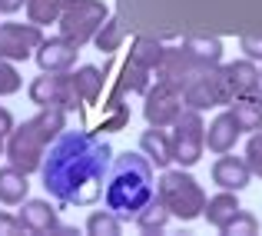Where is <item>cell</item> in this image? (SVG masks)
I'll return each mask as SVG.
<instances>
[{"label":"cell","mask_w":262,"mask_h":236,"mask_svg":"<svg viewBox=\"0 0 262 236\" xmlns=\"http://www.w3.org/2000/svg\"><path fill=\"white\" fill-rule=\"evenodd\" d=\"M206 70H212V67H206L203 60H196L186 47H169V50H163V60H160V67H156V80L169 83L173 90L183 93V90L196 77H203Z\"/></svg>","instance_id":"ba28073f"},{"label":"cell","mask_w":262,"mask_h":236,"mask_svg":"<svg viewBox=\"0 0 262 236\" xmlns=\"http://www.w3.org/2000/svg\"><path fill=\"white\" fill-rule=\"evenodd\" d=\"M179 113H183V93L173 90L169 83L156 80V87L143 93V116L149 127H173Z\"/></svg>","instance_id":"30bf717a"},{"label":"cell","mask_w":262,"mask_h":236,"mask_svg":"<svg viewBox=\"0 0 262 236\" xmlns=\"http://www.w3.org/2000/svg\"><path fill=\"white\" fill-rule=\"evenodd\" d=\"M173 160L179 166H196L206 153V123L199 116V110L192 107H183V113L176 116L173 123Z\"/></svg>","instance_id":"8992f818"},{"label":"cell","mask_w":262,"mask_h":236,"mask_svg":"<svg viewBox=\"0 0 262 236\" xmlns=\"http://www.w3.org/2000/svg\"><path fill=\"white\" fill-rule=\"evenodd\" d=\"M63 4H77V0H63Z\"/></svg>","instance_id":"74e56055"},{"label":"cell","mask_w":262,"mask_h":236,"mask_svg":"<svg viewBox=\"0 0 262 236\" xmlns=\"http://www.w3.org/2000/svg\"><path fill=\"white\" fill-rule=\"evenodd\" d=\"M229 113L236 120L239 133H256V130H262V107L252 96H236L229 103Z\"/></svg>","instance_id":"44dd1931"},{"label":"cell","mask_w":262,"mask_h":236,"mask_svg":"<svg viewBox=\"0 0 262 236\" xmlns=\"http://www.w3.org/2000/svg\"><path fill=\"white\" fill-rule=\"evenodd\" d=\"M123 37H126V27H123V20L106 17V24L96 30L93 44H96V50H100V53H113V50H120Z\"/></svg>","instance_id":"d4e9b609"},{"label":"cell","mask_w":262,"mask_h":236,"mask_svg":"<svg viewBox=\"0 0 262 236\" xmlns=\"http://www.w3.org/2000/svg\"><path fill=\"white\" fill-rule=\"evenodd\" d=\"M120 223L123 220L116 217V213L100 210V213H93V217L86 220V233L90 236H120Z\"/></svg>","instance_id":"4316f807"},{"label":"cell","mask_w":262,"mask_h":236,"mask_svg":"<svg viewBox=\"0 0 262 236\" xmlns=\"http://www.w3.org/2000/svg\"><path fill=\"white\" fill-rule=\"evenodd\" d=\"M163 50H166V47H163L160 40H153V37H136L133 47H129V60H133V64H140V67H146V70H156V67H160V60H163Z\"/></svg>","instance_id":"603a6c76"},{"label":"cell","mask_w":262,"mask_h":236,"mask_svg":"<svg viewBox=\"0 0 262 236\" xmlns=\"http://www.w3.org/2000/svg\"><path fill=\"white\" fill-rule=\"evenodd\" d=\"M106 67L110 64H103V70H100V67H93V64H83L77 73H73V83H77V93H80L83 103H96V100H100L103 80H106Z\"/></svg>","instance_id":"ffe728a7"},{"label":"cell","mask_w":262,"mask_h":236,"mask_svg":"<svg viewBox=\"0 0 262 236\" xmlns=\"http://www.w3.org/2000/svg\"><path fill=\"white\" fill-rule=\"evenodd\" d=\"M223 70H226V80H229L232 100L236 96H252L262 87V73L252 60H232V64H223Z\"/></svg>","instance_id":"5bb4252c"},{"label":"cell","mask_w":262,"mask_h":236,"mask_svg":"<svg viewBox=\"0 0 262 236\" xmlns=\"http://www.w3.org/2000/svg\"><path fill=\"white\" fill-rule=\"evenodd\" d=\"M259 73H262V70H259Z\"/></svg>","instance_id":"f35d334b"},{"label":"cell","mask_w":262,"mask_h":236,"mask_svg":"<svg viewBox=\"0 0 262 236\" xmlns=\"http://www.w3.org/2000/svg\"><path fill=\"white\" fill-rule=\"evenodd\" d=\"M140 150L149 156V163L163 166V170L173 163V136L166 133V127H149L140 136Z\"/></svg>","instance_id":"2e32d148"},{"label":"cell","mask_w":262,"mask_h":236,"mask_svg":"<svg viewBox=\"0 0 262 236\" xmlns=\"http://www.w3.org/2000/svg\"><path fill=\"white\" fill-rule=\"evenodd\" d=\"M166 223H169V210L163 206L160 196H153L140 213H136V226H140L143 233H160Z\"/></svg>","instance_id":"cb8c5ba5"},{"label":"cell","mask_w":262,"mask_h":236,"mask_svg":"<svg viewBox=\"0 0 262 236\" xmlns=\"http://www.w3.org/2000/svg\"><path fill=\"white\" fill-rule=\"evenodd\" d=\"M113 163V147L86 130H63L47 147L40 176L60 206H93L103 196V180Z\"/></svg>","instance_id":"6da1fadb"},{"label":"cell","mask_w":262,"mask_h":236,"mask_svg":"<svg viewBox=\"0 0 262 236\" xmlns=\"http://www.w3.org/2000/svg\"><path fill=\"white\" fill-rule=\"evenodd\" d=\"M212 183L223 186V190H236L243 193L246 186L252 183V170L246 160L229 156V153H219V160L212 163Z\"/></svg>","instance_id":"4fadbf2b"},{"label":"cell","mask_w":262,"mask_h":236,"mask_svg":"<svg viewBox=\"0 0 262 236\" xmlns=\"http://www.w3.org/2000/svg\"><path fill=\"white\" fill-rule=\"evenodd\" d=\"M239 140V127L236 120H232V113H219L216 120L206 127V147L212 150V153H229L232 147H236Z\"/></svg>","instance_id":"e0dca14e"},{"label":"cell","mask_w":262,"mask_h":236,"mask_svg":"<svg viewBox=\"0 0 262 236\" xmlns=\"http://www.w3.org/2000/svg\"><path fill=\"white\" fill-rule=\"evenodd\" d=\"M17 217L27 233H53V230L67 233V226H60L57 210L50 206V200H24Z\"/></svg>","instance_id":"7c38bea8"},{"label":"cell","mask_w":262,"mask_h":236,"mask_svg":"<svg viewBox=\"0 0 262 236\" xmlns=\"http://www.w3.org/2000/svg\"><path fill=\"white\" fill-rule=\"evenodd\" d=\"M13 127H17V123H13V113L7 107H0V136H10Z\"/></svg>","instance_id":"836d02e7"},{"label":"cell","mask_w":262,"mask_h":236,"mask_svg":"<svg viewBox=\"0 0 262 236\" xmlns=\"http://www.w3.org/2000/svg\"><path fill=\"white\" fill-rule=\"evenodd\" d=\"M239 44H243V50H246L249 60H262V37H259V33H246Z\"/></svg>","instance_id":"d6a6232c"},{"label":"cell","mask_w":262,"mask_h":236,"mask_svg":"<svg viewBox=\"0 0 262 236\" xmlns=\"http://www.w3.org/2000/svg\"><path fill=\"white\" fill-rule=\"evenodd\" d=\"M223 233H226V236H256V233H259V220L252 217V213L239 210L236 217H232L229 223L223 226Z\"/></svg>","instance_id":"83f0119b"},{"label":"cell","mask_w":262,"mask_h":236,"mask_svg":"<svg viewBox=\"0 0 262 236\" xmlns=\"http://www.w3.org/2000/svg\"><path fill=\"white\" fill-rule=\"evenodd\" d=\"M20 7H27V0H0V13H17Z\"/></svg>","instance_id":"e575fe53"},{"label":"cell","mask_w":262,"mask_h":236,"mask_svg":"<svg viewBox=\"0 0 262 236\" xmlns=\"http://www.w3.org/2000/svg\"><path fill=\"white\" fill-rule=\"evenodd\" d=\"M7 153V143H4V136H0V156H4Z\"/></svg>","instance_id":"8d00e7d4"},{"label":"cell","mask_w":262,"mask_h":236,"mask_svg":"<svg viewBox=\"0 0 262 236\" xmlns=\"http://www.w3.org/2000/svg\"><path fill=\"white\" fill-rule=\"evenodd\" d=\"M67 130V110L63 107H40L37 116L24 120L7 136V160L17 170L33 173L43 163V153L53 140Z\"/></svg>","instance_id":"3957f363"},{"label":"cell","mask_w":262,"mask_h":236,"mask_svg":"<svg viewBox=\"0 0 262 236\" xmlns=\"http://www.w3.org/2000/svg\"><path fill=\"white\" fill-rule=\"evenodd\" d=\"M146 90H149V70H146V67H140V64H133V60H126L123 77H120V83H116V90H113V96H110L106 110H120L126 93H146Z\"/></svg>","instance_id":"9a60e30c"},{"label":"cell","mask_w":262,"mask_h":236,"mask_svg":"<svg viewBox=\"0 0 262 236\" xmlns=\"http://www.w3.org/2000/svg\"><path fill=\"white\" fill-rule=\"evenodd\" d=\"M43 44V30L40 24H0V60H30L37 47Z\"/></svg>","instance_id":"9c48e42d"},{"label":"cell","mask_w":262,"mask_h":236,"mask_svg":"<svg viewBox=\"0 0 262 236\" xmlns=\"http://www.w3.org/2000/svg\"><path fill=\"white\" fill-rule=\"evenodd\" d=\"M156 196L163 200V206L169 210V217L183 220V223L203 217V210H206V193H203V186L186 173V166L163 173L160 186H156Z\"/></svg>","instance_id":"277c9868"},{"label":"cell","mask_w":262,"mask_h":236,"mask_svg":"<svg viewBox=\"0 0 262 236\" xmlns=\"http://www.w3.org/2000/svg\"><path fill=\"white\" fill-rule=\"evenodd\" d=\"M30 193V183H27V173L17 170V166H0V203L7 206H20Z\"/></svg>","instance_id":"d6986e66"},{"label":"cell","mask_w":262,"mask_h":236,"mask_svg":"<svg viewBox=\"0 0 262 236\" xmlns=\"http://www.w3.org/2000/svg\"><path fill=\"white\" fill-rule=\"evenodd\" d=\"M156 196V176H153V163L146 153H126L113 156L106 173V210L116 213L120 220H136V213Z\"/></svg>","instance_id":"7a4b0ae2"},{"label":"cell","mask_w":262,"mask_h":236,"mask_svg":"<svg viewBox=\"0 0 262 236\" xmlns=\"http://www.w3.org/2000/svg\"><path fill=\"white\" fill-rule=\"evenodd\" d=\"M63 0H27V20L30 24H57L63 13Z\"/></svg>","instance_id":"484cf974"},{"label":"cell","mask_w":262,"mask_h":236,"mask_svg":"<svg viewBox=\"0 0 262 236\" xmlns=\"http://www.w3.org/2000/svg\"><path fill=\"white\" fill-rule=\"evenodd\" d=\"M183 47L196 60H203L206 67H219L223 64V40H216V37H186Z\"/></svg>","instance_id":"7402d4cb"},{"label":"cell","mask_w":262,"mask_h":236,"mask_svg":"<svg viewBox=\"0 0 262 236\" xmlns=\"http://www.w3.org/2000/svg\"><path fill=\"white\" fill-rule=\"evenodd\" d=\"M77 53H80V47L70 44V40L60 33V37H43V44L37 47L33 57H37L40 70L57 73V70H70V67L77 64Z\"/></svg>","instance_id":"8fae6325"},{"label":"cell","mask_w":262,"mask_h":236,"mask_svg":"<svg viewBox=\"0 0 262 236\" xmlns=\"http://www.w3.org/2000/svg\"><path fill=\"white\" fill-rule=\"evenodd\" d=\"M126 123H129V110L120 107V110H113V116H110V120H103L100 130H106V133H116V130H123Z\"/></svg>","instance_id":"4dcf8cb0"},{"label":"cell","mask_w":262,"mask_h":236,"mask_svg":"<svg viewBox=\"0 0 262 236\" xmlns=\"http://www.w3.org/2000/svg\"><path fill=\"white\" fill-rule=\"evenodd\" d=\"M243 210L239 206V196H236V190H223V193H216V196H209L206 200V210H203V217L209 220V226H216V230H223L226 223H229L236 213Z\"/></svg>","instance_id":"ac0fdd59"},{"label":"cell","mask_w":262,"mask_h":236,"mask_svg":"<svg viewBox=\"0 0 262 236\" xmlns=\"http://www.w3.org/2000/svg\"><path fill=\"white\" fill-rule=\"evenodd\" d=\"M252 100H256V103H259V107H262V87L256 90V93H252Z\"/></svg>","instance_id":"d590c367"},{"label":"cell","mask_w":262,"mask_h":236,"mask_svg":"<svg viewBox=\"0 0 262 236\" xmlns=\"http://www.w3.org/2000/svg\"><path fill=\"white\" fill-rule=\"evenodd\" d=\"M30 103L37 107H63L67 113L70 110H80V93H77V83H73V73L70 70H57V73H40L37 80L30 83Z\"/></svg>","instance_id":"52a82bcc"},{"label":"cell","mask_w":262,"mask_h":236,"mask_svg":"<svg viewBox=\"0 0 262 236\" xmlns=\"http://www.w3.org/2000/svg\"><path fill=\"white\" fill-rule=\"evenodd\" d=\"M20 87H24V80H20V73L13 70V64L10 60H0V96L17 93Z\"/></svg>","instance_id":"f546056e"},{"label":"cell","mask_w":262,"mask_h":236,"mask_svg":"<svg viewBox=\"0 0 262 236\" xmlns=\"http://www.w3.org/2000/svg\"><path fill=\"white\" fill-rule=\"evenodd\" d=\"M106 17H110V10H106L103 0H77V4H67L63 13H60V33L70 44L86 47L96 37V30L106 24Z\"/></svg>","instance_id":"5b68a950"},{"label":"cell","mask_w":262,"mask_h":236,"mask_svg":"<svg viewBox=\"0 0 262 236\" xmlns=\"http://www.w3.org/2000/svg\"><path fill=\"white\" fill-rule=\"evenodd\" d=\"M246 163H249L252 176L262 180V130H256L249 136V143H246Z\"/></svg>","instance_id":"f1b7e54d"},{"label":"cell","mask_w":262,"mask_h":236,"mask_svg":"<svg viewBox=\"0 0 262 236\" xmlns=\"http://www.w3.org/2000/svg\"><path fill=\"white\" fill-rule=\"evenodd\" d=\"M27 233L24 223H20V217H10V213H0V236H20Z\"/></svg>","instance_id":"1f68e13d"}]
</instances>
